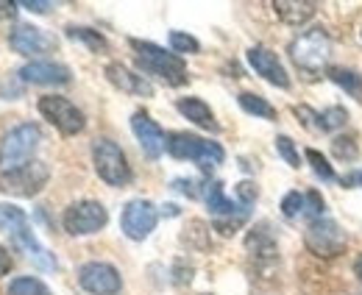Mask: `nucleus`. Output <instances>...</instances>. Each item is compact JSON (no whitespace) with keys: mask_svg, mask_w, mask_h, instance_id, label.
<instances>
[{"mask_svg":"<svg viewBox=\"0 0 362 295\" xmlns=\"http://www.w3.org/2000/svg\"><path fill=\"white\" fill-rule=\"evenodd\" d=\"M170 50L173 53H198L201 50V42L184 31H170Z\"/></svg>","mask_w":362,"mask_h":295,"instance_id":"nucleus-31","label":"nucleus"},{"mask_svg":"<svg viewBox=\"0 0 362 295\" xmlns=\"http://www.w3.org/2000/svg\"><path fill=\"white\" fill-rule=\"evenodd\" d=\"M304 245L320 259H332L349 248V237L340 229V223H334L332 217H320L315 223H310V229L304 234Z\"/></svg>","mask_w":362,"mask_h":295,"instance_id":"nucleus-8","label":"nucleus"},{"mask_svg":"<svg viewBox=\"0 0 362 295\" xmlns=\"http://www.w3.org/2000/svg\"><path fill=\"white\" fill-rule=\"evenodd\" d=\"M192 282V265H187L184 259H176L173 265V284H189Z\"/></svg>","mask_w":362,"mask_h":295,"instance_id":"nucleus-36","label":"nucleus"},{"mask_svg":"<svg viewBox=\"0 0 362 295\" xmlns=\"http://www.w3.org/2000/svg\"><path fill=\"white\" fill-rule=\"evenodd\" d=\"M20 79L25 84H40V86H62L70 84L73 73L70 67L59 64V62H31L20 70Z\"/></svg>","mask_w":362,"mask_h":295,"instance_id":"nucleus-14","label":"nucleus"},{"mask_svg":"<svg viewBox=\"0 0 362 295\" xmlns=\"http://www.w3.org/2000/svg\"><path fill=\"white\" fill-rule=\"evenodd\" d=\"M245 251L251 253L254 259H259V262H276V240H273L271 229L262 223V226H257V229H251L248 231V237H245Z\"/></svg>","mask_w":362,"mask_h":295,"instance_id":"nucleus-21","label":"nucleus"},{"mask_svg":"<svg viewBox=\"0 0 362 295\" xmlns=\"http://www.w3.org/2000/svg\"><path fill=\"white\" fill-rule=\"evenodd\" d=\"M176 109H179L187 120H192L195 126L204 128V131H221L215 115H212V109H209V103L201 100V98H179L176 100Z\"/></svg>","mask_w":362,"mask_h":295,"instance_id":"nucleus-20","label":"nucleus"},{"mask_svg":"<svg viewBox=\"0 0 362 295\" xmlns=\"http://www.w3.org/2000/svg\"><path fill=\"white\" fill-rule=\"evenodd\" d=\"M237 103L243 106V112L254 115V117H262V120H276V109L262 98V95H254V92H240L237 95Z\"/></svg>","mask_w":362,"mask_h":295,"instance_id":"nucleus-23","label":"nucleus"},{"mask_svg":"<svg viewBox=\"0 0 362 295\" xmlns=\"http://www.w3.org/2000/svg\"><path fill=\"white\" fill-rule=\"evenodd\" d=\"M67 37L76 40V42H84L92 53H103L109 42L103 40V34H98L95 28H84V25H67Z\"/></svg>","mask_w":362,"mask_h":295,"instance_id":"nucleus-24","label":"nucleus"},{"mask_svg":"<svg viewBox=\"0 0 362 295\" xmlns=\"http://www.w3.org/2000/svg\"><path fill=\"white\" fill-rule=\"evenodd\" d=\"M273 11L287 25H304V23H310L315 17L317 3H313V0H276Z\"/></svg>","mask_w":362,"mask_h":295,"instance_id":"nucleus-19","label":"nucleus"},{"mask_svg":"<svg viewBox=\"0 0 362 295\" xmlns=\"http://www.w3.org/2000/svg\"><path fill=\"white\" fill-rule=\"evenodd\" d=\"M92 165L109 187H126L132 181V168L123 148L109 137H100L92 142Z\"/></svg>","mask_w":362,"mask_h":295,"instance_id":"nucleus-5","label":"nucleus"},{"mask_svg":"<svg viewBox=\"0 0 362 295\" xmlns=\"http://www.w3.org/2000/svg\"><path fill=\"white\" fill-rule=\"evenodd\" d=\"M326 79L332 84H337L343 92H349L351 98L362 100V76L357 70H349V67H329L326 70Z\"/></svg>","mask_w":362,"mask_h":295,"instance_id":"nucleus-22","label":"nucleus"},{"mask_svg":"<svg viewBox=\"0 0 362 295\" xmlns=\"http://www.w3.org/2000/svg\"><path fill=\"white\" fill-rule=\"evenodd\" d=\"M173 159H189L195 162L204 173H212L218 165H223L226 159V151L218 145V142H209V139H201L195 134H187V131H173L168 134V148H165Z\"/></svg>","mask_w":362,"mask_h":295,"instance_id":"nucleus-3","label":"nucleus"},{"mask_svg":"<svg viewBox=\"0 0 362 295\" xmlns=\"http://www.w3.org/2000/svg\"><path fill=\"white\" fill-rule=\"evenodd\" d=\"M170 187H173L176 192H181V195H187V198H204L201 184H198V181H192V178H176Z\"/></svg>","mask_w":362,"mask_h":295,"instance_id":"nucleus-34","label":"nucleus"},{"mask_svg":"<svg viewBox=\"0 0 362 295\" xmlns=\"http://www.w3.org/2000/svg\"><path fill=\"white\" fill-rule=\"evenodd\" d=\"M6 295H53V293L47 290L45 282H40V279H34V276H20V279H14V282L8 284Z\"/></svg>","mask_w":362,"mask_h":295,"instance_id":"nucleus-26","label":"nucleus"},{"mask_svg":"<svg viewBox=\"0 0 362 295\" xmlns=\"http://www.w3.org/2000/svg\"><path fill=\"white\" fill-rule=\"evenodd\" d=\"M204 201H206V207H209V212H212V217H215V220L248 217V214H251V209H248V207L228 201L221 181H209V184H204Z\"/></svg>","mask_w":362,"mask_h":295,"instance_id":"nucleus-17","label":"nucleus"},{"mask_svg":"<svg viewBox=\"0 0 362 295\" xmlns=\"http://www.w3.org/2000/svg\"><path fill=\"white\" fill-rule=\"evenodd\" d=\"M304 154H307V162L313 165V170H315V175L320 178V181H337V173H334V168L326 162V156H323L320 151H315V148H307Z\"/></svg>","mask_w":362,"mask_h":295,"instance_id":"nucleus-28","label":"nucleus"},{"mask_svg":"<svg viewBox=\"0 0 362 295\" xmlns=\"http://www.w3.org/2000/svg\"><path fill=\"white\" fill-rule=\"evenodd\" d=\"M78 284L90 295H117L123 290V279L109 262H87L78 267Z\"/></svg>","mask_w":362,"mask_h":295,"instance_id":"nucleus-11","label":"nucleus"},{"mask_svg":"<svg viewBox=\"0 0 362 295\" xmlns=\"http://www.w3.org/2000/svg\"><path fill=\"white\" fill-rule=\"evenodd\" d=\"M354 273H357V279L362 282V253L357 256V262H354Z\"/></svg>","mask_w":362,"mask_h":295,"instance_id":"nucleus-41","label":"nucleus"},{"mask_svg":"<svg viewBox=\"0 0 362 295\" xmlns=\"http://www.w3.org/2000/svg\"><path fill=\"white\" fill-rule=\"evenodd\" d=\"M8 45L20 53V56H40L53 47V40L47 37L42 28L37 25H17L11 34H8Z\"/></svg>","mask_w":362,"mask_h":295,"instance_id":"nucleus-15","label":"nucleus"},{"mask_svg":"<svg viewBox=\"0 0 362 295\" xmlns=\"http://www.w3.org/2000/svg\"><path fill=\"white\" fill-rule=\"evenodd\" d=\"M301 209H304V195L301 192H287L281 198V214L284 217H296V214H301Z\"/></svg>","mask_w":362,"mask_h":295,"instance_id":"nucleus-33","label":"nucleus"},{"mask_svg":"<svg viewBox=\"0 0 362 295\" xmlns=\"http://www.w3.org/2000/svg\"><path fill=\"white\" fill-rule=\"evenodd\" d=\"M8 270H11V256L6 248H0V276H6Z\"/></svg>","mask_w":362,"mask_h":295,"instance_id":"nucleus-38","label":"nucleus"},{"mask_svg":"<svg viewBox=\"0 0 362 295\" xmlns=\"http://www.w3.org/2000/svg\"><path fill=\"white\" fill-rule=\"evenodd\" d=\"M245 56H248V64L254 67V73L262 76L268 84L279 86V89H290V76H287L281 59L273 53L271 47H265V45H254V47H248Z\"/></svg>","mask_w":362,"mask_h":295,"instance_id":"nucleus-12","label":"nucleus"},{"mask_svg":"<svg viewBox=\"0 0 362 295\" xmlns=\"http://www.w3.org/2000/svg\"><path fill=\"white\" fill-rule=\"evenodd\" d=\"M296 117H301V126H313L317 131H337L349 123V112L343 106H329L326 112H313L310 106H296Z\"/></svg>","mask_w":362,"mask_h":295,"instance_id":"nucleus-18","label":"nucleus"},{"mask_svg":"<svg viewBox=\"0 0 362 295\" xmlns=\"http://www.w3.org/2000/svg\"><path fill=\"white\" fill-rule=\"evenodd\" d=\"M206 240H209V231H206V226H204L201 220H192V223L184 229V243H187V245H192V248H201V251H204V248H209V243H206Z\"/></svg>","mask_w":362,"mask_h":295,"instance_id":"nucleus-29","label":"nucleus"},{"mask_svg":"<svg viewBox=\"0 0 362 295\" xmlns=\"http://www.w3.org/2000/svg\"><path fill=\"white\" fill-rule=\"evenodd\" d=\"M23 8H28V11H34V14H47L50 8H53V3H47V0H25V3H20Z\"/></svg>","mask_w":362,"mask_h":295,"instance_id":"nucleus-37","label":"nucleus"},{"mask_svg":"<svg viewBox=\"0 0 362 295\" xmlns=\"http://www.w3.org/2000/svg\"><path fill=\"white\" fill-rule=\"evenodd\" d=\"M47 178H50V168L45 162H28L23 168L0 173V190L17 198H34L45 190Z\"/></svg>","mask_w":362,"mask_h":295,"instance_id":"nucleus-6","label":"nucleus"},{"mask_svg":"<svg viewBox=\"0 0 362 295\" xmlns=\"http://www.w3.org/2000/svg\"><path fill=\"white\" fill-rule=\"evenodd\" d=\"M40 115L45 117L50 126L59 128L64 137H76L87 126L84 112L73 100H67L62 95H42L40 98Z\"/></svg>","mask_w":362,"mask_h":295,"instance_id":"nucleus-7","label":"nucleus"},{"mask_svg":"<svg viewBox=\"0 0 362 295\" xmlns=\"http://www.w3.org/2000/svg\"><path fill=\"white\" fill-rule=\"evenodd\" d=\"M129 45L134 50V59L142 73L156 76V79H162L165 84L170 86H184L189 81L187 64H184V59H181L179 53L165 50V47H159V45L153 42H145V40H132Z\"/></svg>","mask_w":362,"mask_h":295,"instance_id":"nucleus-1","label":"nucleus"},{"mask_svg":"<svg viewBox=\"0 0 362 295\" xmlns=\"http://www.w3.org/2000/svg\"><path fill=\"white\" fill-rule=\"evenodd\" d=\"M106 79L109 84L117 86L120 92H129V95H139V98H151L153 95V86L145 76H136L134 70H129L126 64L120 62H112L106 64Z\"/></svg>","mask_w":362,"mask_h":295,"instance_id":"nucleus-16","label":"nucleus"},{"mask_svg":"<svg viewBox=\"0 0 362 295\" xmlns=\"http://www.w3.org/2000/svg\"><path fill=\"white\" fill-rule=\"evenodd\" d=\"M301 214H304V217H310L313 223L326 214V204H323V198H320V192H317V190L304 192V209H301Z\"/></svg>","mask_w":362,"mask_h":295,"instance_id":"nucleus-30","label":"nucleus"},{"mask_svg":"<svg viewBox=\"0 0 362 295\" xmlns=\"http://www.w3.org/2000/svg\"><path fill=\"white\" fill-rule=\"evenodd\" d=\"M25 223H28L25 212L11 207V204H0V231H3V234H14V231H17L20 226H25Z\"/></svg>","mask_w":362,"mask_h":295,"instance_id":"nucleus-27","label":"nucleus"},{"mask_svg":"<svg viewBox=\"0 0 362 295\" xmlns=\"http://www.w3.org/2000/svg\"><path fill=\"white\" fill-rule=\"evenodd\" d=\"M332 156L337 162H357L360 159V145L351 134H340L332 139Z\"/></svg>","mask_w":362,"mask_h":295,"instance_id":"nucleus-25","label":"nucleus"},{"mask_svg":"<svg viewBox=\"0 0 362 295\" xmlns=\"http://www.w3.org/2000/svg\"><path fill=\"white\" fill-rule=\"evenodd\" d=\"M287 53H290L293 64H296L301 73H307L310 79H317V76H323V73L329 70L326 64H329V56H332V40H329L326 28L313 25V28L301 31V34L290 42Z\"/></svg>","mask_w":362,"mask_h":295,"instance_id":"nucleus-2","label":"nucleus"},{"mask_svg":"<svg viewBox=\"0 0 362 295\" xmlns=\"http://www.w3.org/2000/svg\"><path fill=\"white\" fill-rule=\"evenodd\" d=\"M276 151H279V156H281L290 168H301V156H298L296 142H293L290 137H276Z\"/></svg>","mask_w":362,"mask_h":295,"instance_id":"nucleus-32","label":"nucleus"},{"mask_svg":"<svg viewBox=\"0 0 362 295\" xmlns=\"http://www.w3.org/2000/svg\"><path fill=\"white\" fill-rule=\"evenodd\" d=\"M162 212H165V214H170V217H176V214H179V207L168 204V207H162Z\"/></svg>","mask_w":362,"mask_h":295,"instance_id":"nucleus-40","label":"nucleus"},{"mask_svg":"<svg viewBox=\"0 0 362 295\" xmlns=\"http://www.w3.org/2000/svg\"><path fill=\"white\" fill-rule=\"evenodd\" d=\"M159 223V212L151 201H142V198H134L123 207V214H120V229L129 240L134 243H142L151 237V231L156 229Z\"/></svg>","mask_w":362,"mask_h":295,"instance_id":"nucleus-10","label":"nucleus"},{"mask_svg":"<svg viewBox=\"0 0 362 295\" xmlns=\"http://www.w3.org/2000/svg\"><path fill=\"white\" fill-rule=\"evenodd\" d=\"M106 223H109V212L103 209V204H98V201H76L62 214V226L70 237L98 234Z\"/></svg>","mask_w":362,"mask_h":295,"instance_id":"nucleus-9","label":"nucleus"},{"mask_svg":"<svg viewBox=\"0 0 362 295\" xmlns=\"http://www.w3.org/2000/svg\"><path fill=\"white\" fill-rule=\"evenodd\" d=\"M42 142V131L37 123H23V126H14L0 142V170L8 173V170H17L23 165L31 162V156L37 154Z\"/></svg>","mask_w":362,"mask_h":295,"instance_id":"nucleus-4","label":"nucleus"},{"mask_svg":"<svg viewBox=\"0 0 362 295\" xmlns=\"http://www.w3.org/2000/svg\"><path fill=\"white\" fill-rule=\"evenodd\" d=\"M346 187H354V184H362V170H354V173H349L346 178H340Z\"/></svg>","mask_w":362,"mask_h":295,"instance_id":"nucleus-39","label":"nucleus"},{"mask_svg":"<svg viewBox=\"0 0 362 295\" xmlns=\"http://www.w3.org/2000/svg\"><path fill=\"white\" fill-rule=\"evenodd\" d=\"M257 195H259L257 184H251V181H240V184H237V198H240L243 207H254Z\"/></svg>","mask_w":362,"mask_h":295,"instance_id":"nucleus-35","label":"nucleus"},{"mask_svg":"<svg viewBox=\"0 0 362 295\" xmlns=\"http://www.w3.org/2000/svg\"><path fill=\"white\" fill-rule=\"evenodd\" d=\"M132 131H134L136 142L142 148V154L148 159H159L168 148V134L159 128V123L148 115V112H134L132 117Z\"/></svg>","mask_w":362,"mask_h":295,"instance_id":"nucleus-13","label":"nucleus"}]
</instances>
